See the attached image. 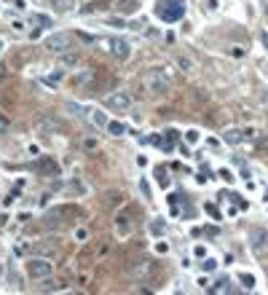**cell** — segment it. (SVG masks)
Returning a JSON list of instances; mask_svg holds the SVG:
<instances>
[{
	"instance_id": "obj_1",
	"label": "cell",
	"mask_w": 268,
	"mask_h": 295,
	"mask_svg": "<svg viewBox=\"0 0 268 295\" xmlns=\"http://www.w3.org/2000/svg\"><path fill=\"white\" fill-rule=\"evenodd\" d=\"M142 86H145L150 94H164V91H169V86H172V75H169L164 67H153L142 78Z\"/></svg>"
},
{
	"instance_id": "obj_2",
	"label": "cell",
	"mask_w": 268,
	"mask_h": 295,
	"mask_svg": "<svg viewBox=\"0 0 268 295\" xmlns=\"http://www.w3.org/2000/svg\"><path fill=\"white\" fill-rule=\"evenodd\" d=\"M75 43V35L73 32H54V35L46 38V49L51 51V54H64V51H70Z\"/></svg>"
},
{
	"instance_id": "obj_3",
	"label": "cell",
	"mask_w": 268,
	"mask_h": 295,
	"mask_svg": "<svg viewBox=\"0 0 268 295\" xmlns=\"http://www.w3.org/2000/svg\"><path fill=\"white\" fill-rule=\"evenodd\" d=\"M105 108H110V110H129L132 108V97H129V91H123V89H115V91H110L107 97L102 100Z\"/></svg>"
},
{
	"instance_id": "obj_4",
	"label": "cell",
	"mask_w": 268,
	"mask_h": 295,
	"mask_svg": "<svg viewBox=\"0 0 268 295\" xmlns=\"http://www.w3.org/2000/svg\"><path fill=\"white\" fill-rule=\"evenodd\" d=\"M182 0H161L159 3V19H164V22H177V19L182 16Z\"/></svg>"
},
{
	"instance_id": "obj_5",
	"label": "cell",
	"mask_w": 268,
	"mask_h": 295,
	"mask_svg": "<svg viewBox=\"0 0 268 295\" xmlns=\"http://www.w3.org/2000/svg\"><path fill=\"white\" fill-rule=\"evenodd\" d=\"M51 271H54L51 260H46V258H32V260H27V274H30V279L41 282V279H46V277H51Z\"/></svg>"
},
{
	"instance_id": "obj_6",
	"label": "cell",
	"mask_w": 268,
	"mask_h": 295,
	"mask_svg": "<svg viewBox=\"0 0 268 295\" xmlns=\"http://www.w3.org/2000/svg\"><path fill=\"white\" fill-rule=\"evenodd\" d=\"M100 43L107 46V51L115 59H129V57H132V46L123 41V38H100Z\"/></svg>"
},
{
	"instance_id": "obj_7",
	"label": "cell",
	"mask_w": 268,
	"mask_h": 295,
	"mask_svg": "<svg viewBox=\"0 0 268 295\" xmlns=\"http://www.w3.org/2000/svg\"><path fill=\"white\" fill-rule=\"evenodd\" d=\"M132 226H134V207H123L115 212V231L118 236H129L132 234Z\"/></svg>"
},
{
	"instance_id": "obj_8",
	"label": "cell",
	"mask_w": 268,
	"mask_h": 295,
	"mask_svg": "<svg viewBox=\"0 0 268 295\" xmlns=\"http://www.w3.org/2000/svg\"><path fill=\"white\" fill-rule=\"evenodd\" d=\"M250 247L255 255H263L268 250V231H263V228H252L250 231Z\"/></svg>"
},
{
	"instance_id": "obj_9",
	"label": "cell",
	"mask_w": 268,
	"mask_h": 295,
	"mask_svg": "<svg viewBox=\"0 0 268 295\" xmlns=\"http://www.w3.org/2000/svg\"><path fill=\"white\" fill-rule=\"evenodd\" d=\"M113 8L118 11L121 16H134L137 11H140V0H115Z\"/></svg>"
},
{
	"instance_id": "obj_10",
	"label": "cell",
	"mask_w": 268,
	"mask_h": 295,
	"mask_svg": "<svg viewBox=\"0 0 268 295\" xmlns=\"http://www.w3.org/2000/svg\"><path fill=\"white\" fill-rule=\"evenodd\" d=\"M38 172L46 175V177H54L56 172H59V164H56L54 159H49V156H43V159L38 161Z\"/></svg>"
},
{
	"instance_id": "obj_11",
	"label": "cell",
	"mask_w": 268,
	"mask_h": 295,
	"mask_svg": "<svg viewBox=\"0 0 268 295\" xmlns=\"http://www.w3.org/2000/svg\"><path fill=\"white\" fill-rule=\"evenodd\" d=\"M156 271H159V268H156V263H153V260H142V263L134 268V274H137L140 279H150Z\"/></svg>"
},
{
	"instance_id": "obj_12",
	"label": "cell",
	"mask_w": 268,
	"mask_h": 295,
	"mask_svg": "<svg viewBox=\"0 0 268 295\" xmlns=\"http://www.w3.org/2000/svg\"><path fill=\"white\" fill-rule=\"evenodd\" d=\"M223 140L228 142V145H239V142L244 140V132H241V129H225Z\"/></svg>"
},
{
	"instance_id": "obj_13",
	"label": "cell",
	"mask_w": 268,
	"mask_h": 295,
	"mask_svg": "<svg viewBox=\"0 0 268 295\" xmlns=\"http://www.w3.org/2000/svg\"><path fill=\"white\" fill-rule=\"evenodd\" d=\"M174 137H177V132H172V129H169V132H164V137H161V140H153V142H159L161 145V150H172L174 148Z\"/></svg>"
},
{
	"instance_id": "obj_14",
	"label": "cell",
	"mask_w": 268,
	"mask_h": 295,
	"mask_svg": "<svg viewBox=\"0 0 268 295\" xmlns=\"http://www.w3.org/2000/svg\"><path fill=\"white\" fill-rule=\"evenodd\" d=\"M51 3H54V8L59 14H73L75 11V0H51Z\"/></svg>"
},
{
	"instance_id": "obj_15",
	"label": "cell",
	"mask_w": 268,
	"mask_h": 295,
	"mask_svg": "<svg viewBox=\"0 0 268 295\" xmlns=\"http://www.w3.org/2000/svg\"><path fill=\"white\" fill-rule=\"evenodd\" d=\"M123 199H126V196H123L121 191H107L105 193V204L107 207H118V204H123Z\"/></svg>"
},
{
	"instance_id": "obj_16",
	"label": "cell",
	"mask_w": 268,
	"mask_h": 295,
	"mask_svg": "<svg viewBox=\"0 0 268 295\" xmlns=\"http://www.w3.org/2000/svg\"><path fill=\"white\" fill-rule=\"evenodd\" d=\"M110 3H113V0H94V3H89L86 8H81V11H83V14H97V11L107 8Z\"/></svg>"
},
{
	"instance_id": "obj_17",
	"label": "cell",
	"mask_w": 268,
	"mask_h": 295,
	"mask_svg": "<svg viewBox=\"0 0 268 295\" xmlns=\"http://www.w3.org/2000/svg\"><path fill=\"white\" fill-rule=\"evenodd\" d=\"M105 129H107V134H113V137H123V134H126V126H123L121 121H107V126H105Z\"/></svg>"
},
{
	"instance_id": "obj_18",
	"label": "cell",
	"mask_w": 268,
	"mask_h": 295,
	"mask_svg": "<svg viewBox=\"0 0 268 295\" xmlns=\"http://www.w3.org/2000/svg\"><path fill=\"white\" fill-rule=\"evenodd\" d=\"M38 287H41L43 293H54V290H59L62 285H56V282L51 279V277H46V279H41V285H38Z\"/></svg>"
},
{
	"instance_id": "obj_19",
	"label": "cell",
	"mask_w": 268,
	"mask_h": 295,
	"mask_svg": "<svg viewBox=\"0 0 268 295\" xmlns=\"http://www.w3.org/2000/svg\"><path fill=\"white\" fill-rule=\"evenodd\" d=\"M91 81H94V70H86V73H78L75 75V83H81V86H89Z\"/></svg>"
},
{
	"instance_id": "obj_20",
	"label": "cell",
	"mask_w": 268,
	"mask_h": 295,
	"mask_svg": "<svg viewBox=\"0 0 268 295\" xmlns=\"http://www.w3.org/2000/svg\"><path fill=\"white\" fill-rule=\"evenodd\" d=\"M91 121H94L97 126H102V129L107 126V116H105L102 110H91Z\"/></svg>"
},
{
	"instance_id": "obj_21",
	"label": "cell",
	"mask_w": 268,
	"mask_h": 295,
	"mask_svg": "<svg viewBox=\"0 0 268 295\" xmlns=\"http://www.w3.org/2000/svg\"><path fill=\"white\" fill-rule=\"evenodd\" d=\"M212 293H231V282H228V279H220L217 285L212 287Z\"/></svg>"
},
{
	"instance_id": "obj_22",
	"label": "cell",
	"mask_w": 268,
	"mask_h": 295,
	"mask_svg": "<svg viewBox=\"0 0 268 295\" xmlns=\"http://www.w3.org/2000/svg\"><path fill=\"white\" fill-rule=\"evenodd\" d=\"M177 64L185 70V73H191V70H193V59H188V57H177Z\"/></svg>"
},
{
	"instance_id": "obj_23",
	"label": "cell",
	"mask_w": 268,
	"mask_h": 295,
	"mask_svg": "<svg viewBox=\"0 0 268 295\" xmlns=\"http://www.w3.org/2000/svg\"><path fill=\"white\" fill-rule=\"evenodd\" d=\"M239 282H241L244 287H250V290L255 287V277H252V274H239Z\"/></svg>"
},
{
	"instance_id": "obj_24",
	"label": "cell",
	"mask_w": 268,
	"mask_h": 295,
	"mask_svg": "<svg viewBox=\"0 0 268 295\" xmlns=\"http://www.w3.org/2000/svg\"><path fill=\"white\" fill-rule=\"evenodd\" d=\"M59 64H78V57H75V54H67V51H64V54L59 57Z\"/></svg>"
},
{
	"instance_id": "obj_25",
	"label": "cell",
	"mask_w": 268,
	"mask_h": 295,
	"mask_svg": "<svg viewBox=\"0 0 268 295\" xmlns=\"http://www.w3.org/2000/svg\"><path fill=\"white\" fill-rule=\"evenodd\" d=\"M201 268H204V271H214V268H217V260L207 258V260H204V263H201Z\"/></svg>"
},
{
	"instance_id": "obj_26",
	"label": "cell",
	"mask_w": 268,
	"mask_h": 295,
	"mask_svg": "<svg viewBox=\"0 0 268 295\" xmlns=\"http://www.w3.org/2000/svg\"><path fill=\"white\" fill-rule=\"evenodd\" d=\"M8 126H11V121H8V118H5L3 113H0V134H5V132H8Z\"/></svg>"
},
{
	"instance_id": "obj_27",
	"label": "cell",
	"mask_w": 268,
	"mask_h": 295,
	"mask_svg": "<svg viewBox=\"0 0 268 295\" xmlns=\"http://www.w3.org/2000/svg\"><path fill=\"white\" fill-rule=\"evenodd\" d=\"M35 24H41V27H51V19L43 16V14H38V16H35Z\"/></svg>"
},
{
	"instance_id": "obj_28",
	"label": "cell",
	"mask_w": 268,
	"mask_h": 295,
	"mask_svg": "<svg viewBox=\"0 0 268 295\" xmlns=\"http://www.w3.org/2000/svg\"><path fill=\"white\" fill-rule=\"evenodd\" d=\"M150 231H153V234H164V223H153V226H150Z\"/></svg>"
},
{
	"instance_id": "obj_29",
	"label": "cell",
	"mask_w": 268,
	"mask_h": 295,
	"mask_svg": "<svg viewBox=\"0 0 268 295\" xmlns=\"http://www.w3.org/2000/svg\"><path fill=\"white\" fill-rule=\"evenodd\" d=\"M185 137H188V142H196V140H199V132H196V129H191Z\"/></svg>"
},
{
	"instance_id": "obj_30",
	"label": "cell",
	"mask_w": 268,
	"mask_h": 295,
	"mask_svg": "<svg viewBox=\"0 0 268 295\" xmlns=\"http://www.w3.org/2000/svg\"><path fill=\"white\" fill-rule=\"evenodd\" d=\"M86 236H89V234L83 231V228H78V231H75V239H78V241H83V239H86Z\"/></svg>"
},
{
	"instance_id": "obj_31",
	"label": "cell",
	"mask_w": 268,
	"mask_h": 295,
	"mask_svg": "<svg viewBox=\"0 0 268 295\" xmlns=\"http://www.w3.org/2000/svg\"><path fill=\"white\" fill-rule=\"evenodd\" d=\"M5 75H8V67H5V64H3V62H0V81H3V78H5Z\"/></svg>"
},
{
	"instance_id": "obj_32",
	"label": "cell",
	"mask_w": 268,
	"mask_h": 295,
	"mask_svg": "<svg viewBox=\"0 0 268 295\" xmlns=\"http://www.w3.org/2000/svg\"><path fill=\"white\" fill-rule=\"evenodd\" d=\"M140 188H142V193H145V196H150V185H148V182H145V180H142V182H140Z\"/></svg>"
},
{
	"instance_id": "obj_33",
	"label": "cell",
	"mask_w": 268,
	"mask_h": 295,
	"mask_svg": "<svg viewBox=\"0 0 268 295\" xmlns=\"http://www.w3.org/2000/svg\"><path fill=\"white\" fill-rule=\"evenodd\" d=\"M260 38H263V46H266V49H268V35H266V32H263V35H260Z\"/></svg>"
},
{
	"instance_id": "obj_34",
	"label": "cell",
	"mask_w": 268,
	"mask_h": 295,
	"mask_svg": "<svg viewBox=\"0 0 268 295\" xmlns=\"http://www.w3.org/2000/svg\"><path fill=\"white\" fill-rule=\"evenodd\" d=\"M0 51H3V38H0Z\"/></svg>"
}]
</instances>
